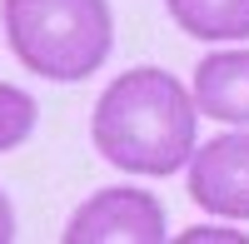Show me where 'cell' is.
<instances>
[{
    "instance_id": "5",
    "label": "cell",
    "mask_w": 249,
    "mask_h": 244,
    "mask_svg": "<svg viewBox=\"0 0 249 244\" xmlns=\"http://www.w3.org/2000/svg\"><path fill=\"white\" fill-rule=\"evenodd\" d=\"M195 110L219 125H249V50H214L195 65Z\"/></svg>"
},
{
    "instance_id": "2",
    "label": "cell",
    "mask_w": 249,
    "mask_h": 244,
    "mask_svg": "<svg viewBox=\"0 0 249 244\" xmlns=\"http://www.w3.org/2000/svg\"><path fill=\"white\" fill-rule=\"evenodd\" d=\"M15 60L40 80L80 85L115 50L110 0H0Z\"/></svg>"
},
{
    "instance_id": "7",
    "label": "cell",
    "mask_w": 249,
    "mask_h": 244,
    "mask_svg": "<svg viewBox=\"0 0 249 244\" xmlns=\"http://www.w3.org/2000/svg\"><path fill=\"white\" fill-rule=\"evenodd\" d=\"M35 125H40V105H35L20 85L0 80V155L20 150V145L35 135Z\"/></svg>"
},
{
    "instance_id": "6",
    "label": "cell",
    "mask_w": 249,
    "mask_h": 244,
    "mask_svg": "<svg viewBox=\"0 0 249 244\" xmlns=\"http://www.w3.org/2000/svg\"><path fill=\"white\" fill-rule=\"evenodd\" d=\"M164 10L195 40H214V45L249 40V0H164Z\"/></svg>"
},
{
    "instance_id": "4",
    "label": "cell",
    "mask_w": 249,
    "mask_h": 244,
    "mask_svg": "<svg viewBox=\"0 0 249 244\" xmlns=\"http://www.w3.org/2000/svg\"><path fill=\"white\" fill-rule=\"evenodd\" d=\"M190 165V199L204 214L249 219V130L214 135L210 145H195Z\"/></svg>"
},
{
    "instance_id": "8",
    "label": "cell",
    "mask_w": 249,
    "mask_h": 244,
    "mask_svg": "<svg viewBox=\"0 0 249 244\" xmlns=\"http://www.w3.org/2000/svg\"><path fill=\"white\" fill-rule=\"evenodd\" d=\"M15 239V205H10V194L0 190V244H10Z\"/></svg>"
},
{
    "instance_id": "9",
    "label": "cell",
    "mask_w": 249,
    "mask_h": 244,
    "mask_svg": "<svg viewBox=\"0 0 249 244\" xmlns=\"http://www.w3.org/2000/svg\"><path fill=\"white\" fill-rule=\"evenodd\" d=\"M179 239H184V244H195V239H244V234H234V229H210V225H199V229H184Z\"/></svg>"
},
{
    "instance_id": "1",
    "label": "cell",
    "mask_w": 249,
    "mask_h": 244,
    "mask_svg": "<svg viewBox=\"0 0 249 244\" xmlns=\"http://www.w3.org/2000/svg\"><path fill=\"white\" fill-rule=\"evenodd\" d=\"M199 110L195 95L179 85V75L160 65H135L115 75L95 100L90 139L100 159H110L124 174L144 179H170L195 155Z\"/></svg>"
},
{
    "instance_id": "3",
    "label": "cell",
    "mask_w": 249,
    "mask_h": 244,
    "mask_svg": "<svg viewBox=\"0 0 249 244\" xmlns=\"http://www.w3.org/2000/svg\"><path fill=\"white\" fill-rule=\"evenodd\" d=\"M164 239H170L164 205L135 185H110L90 194L65 225V244H164Z\"/></svg>"
}]
</instances>
